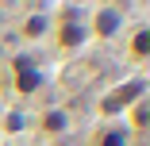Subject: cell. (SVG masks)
Here are the masks:
<instances>
[{"instance_id": "1", "label": "cell", "mask_w": 150, "mask_h": 146, "mask_svg": "<svg viewBox=\"0 0 150 146\" xmlns=\"http://www.w3.org/2000/svg\"><path fill=\"white\" fill-rule=\"evenodd\" d=\"M139 96H146V81H142V77H131V81H123V85H115V89L100 100V111L108 115V119H123V111H127Z\"/></svg>"}, {"instance_id": "2", "label": "cell", "mask_w": 150, "mask_h": 146, "mask_svg": "<svg viewBox=\"0 0 150 146\" xmlns=\"http://www.w3.org/2000/svg\"><path fill=\"white\" fill-rule=\"evenodd\" d=\"M12 73H16V92L19 96H31V92H39L42 89V81H46V73H42V62H35V58H12Z\"/></svg>"}, {"instance_id": "3", "label": "cell", "mask_w": 150, "mask_h": 146, "mask_svg": "<svg viewBox=\"0 0 150 146\" xmlns=\"http://www.w3.org/2000/svg\"><path fill=\"white\" fill-rule=\"evenodd\" d=\"M85 23H88V39H115L123 31V16H119V8H112V4L93 8V16Z\"/></svg>"}, {"instance_id": "4", "label": "cell", "mask_w": 150, "mask_h": 146, "mask_svg": "<svg viewBox=\"0 0 150 146\" xmlns=\"http://www.w3.org/2000/svg\"><path fill=\"white\" fill-rule=\"evenodd\" d=\"M54 42H58V50H66V54L81 50V46L88 42V23H85V19H58Z\"/></svg>"}, {"instance_id": "5", "label": "cell", "mask_w": 150, "mask_h": 146, "mask_svg": "<svg viewBox=\"0 0 150 146\" xmlns=\"http://www.w3.org/2000/svg\"><path fill=\"white\" fill-rule=\"evenodd\" d=\"M93 146H135V138H131V131H127L123 119H108V123H100Z\"/></svg>"}, {"instance_id": "6", "label": "cell", "mask_w": 150, "mask_h": 146, "mask_svg": "<svg viewBox=\"0 0 150 146\" xmlns=\"http://www.w3.org/2000/svg\"><path fill=\"white\" fill-rule=\"evenodd\" d=\"M146 54H150V27L139 23V27L127 31V58H131V66H142Z\"/></svg>"}, {"instance_id": "7", "label": "cell", "mask_w": 150, "mask_h": 146, "mask_svg": "<svg viewBox=\"0 0 150 146\" xmlns=\"http://www.w3.org/2000/svg\"><path fill=\"white\" fill-rule=\"evenodd\" d=\"M66 127H69V115H66V111H50L46 119H42V131H46V135H62Z\"/></svg>"}, {"instance_id": "8", "label": "cell", "mask_w": 150, "mask_h": 146, "mask_svg": "<svg viewBox=\"0 0 150 146\" xmlns=\"http://www.w3.org/2000/svg\"><path fill=\"white\" fill-rule=\"evenodd\" d=\"M50 19L46 16H31V19H23V39H39V31H46Z\"/></svg>"}]
</instances>
